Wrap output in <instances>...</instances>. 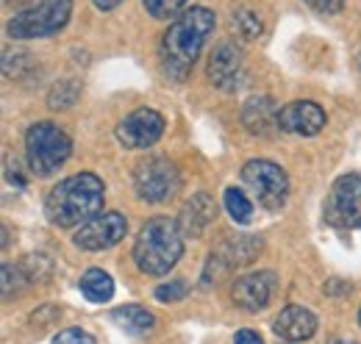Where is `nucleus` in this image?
<instances>
[{"instance_id":"nucleus-1","label":"nucleus","mask_w":361,"mask_h":344,"mask_svg":"<svg viewBox=\"0 0 361 344\" xmlns=\"http://www.w3.org/2000/svg\"><path fill=\"white\" fill-rule=\"evenodd\" d=\"M214 11L203 6L186 8L176 17V23H170V28L161 37V67L170 78L183 81L192 73L203 44L214 31Z\"/></svg>"},{"instance_id":"nucleus-2","label":"nucleus","mask_w":361,"mask_h":344,"mask_svg":"<svg viewBox=\"0 0 361 344\" xmlns=\"http://www.w3.org/2000/svg\"><path fill=\"white\" fill-rule=\"evenodd\" d=\"M103 180L94 172H78L64 178L47 192L45 214L59 228H75L81 222H90L92 216L103 209Z\"/></svg>"},{"instance_id":"nucleus-3","label":"nucleus","mask_w":361,"mask_h":344,"mask_svg":"<svg viewBox=\"0 0 361 344\" xmlns=\"http://www.w3.org/2000/svg\"><path fill=\"white\" fill-rule=\"evenodd\" d=\"M183 256V231L170 216H153L142 225L134 245V261L145 275H167Z\"/></svg>"},{"instance_id":"nucleus-4","label":"nucleus","mask_w":361,"mask_h":344,"mask_svg":"<svg viewBox=\"0 0 361 344\" xmlns=\"http://www.w3.org/2000/svg\"><path fill=\"white\" fill-rule=\"evenodd\" d=\"M70 150H73L70 136L53 123H37L25 133L28 167L37 175H53L70 159Z\"/></svg>"},{"instance_id":"nucleus-5","label":"nucleus","mask_w":361,"mask_h":344,"mask_svg":"<svg viewBox=\"0 0 361 344\" xmlns=\"http://www.w3.org/2000/svg\"><path fill=\"white\" fill-rule=\"evenodd\" d=\"M70 14H73V0H39L37 6L8 20V37L14 39L50 37L70 23Z\"/></svg>"},{"instance_id":"nucleus-6","label":"nucleus","mask_w":361,"mask_h":344,"mask_svg":"<svg viewBox=\"0 0 361 344\" xmlns=\"http://www.w3.org/2000/svg\"><path fill=\"white\" fill-rule=\"evenodd\" d=\"M136 195L145 203H164L176 197L180 189V172L178 167L164 159V156H147L136 164L134 170Z\"/></svg>"},{"instance_id":"nucleus-7","label":"nucleus","mask_w":361,"mask_h":344,"mask_svg":"<svg viewBox=\"0 0 361 344\" xmlns=\"http://www.w3.org/2000/svg\"><path fill=\"white\" fill-rule=\"evenodd\" d=\"M242 180L245 186L253 192V197L270 209V211H278L286 206V197H289V178L286 172L281 170L278 164L272 161H264V159H253L242 167Z\"/></svg>"},{"instance_id":"nucleus-8","label":"nucleus","mask_w":361,"mask_h":344,"mask_svg":"<svg viewBox=\"0 0 361 344\" xmlns=\"http://www.w3.org/2000/svg\"><path fill=\"white\" fill-rule=\"evenodd\" d=\"M322 219L331 228H361V175L348 172L336 178L325 197Z\"/></svg>"},{"instance_id":"nucleus-9","label":"nucleus","mask_w":361,"mask_h":344,"mask_svg":"<svg viewBox=\"0 0 361 344\" xmlns=\"http://www.w3.org/2000/svg\"><path fill=\"white\" fill-rule=\"evenodd\" d=\"M128 233V219L117 211H106V214L92 216L90 222H84L78 231H75V245L81 250H106V247H114L120 239H126Z\"/></svg>"},{"instance_id":"nucleus-10","label":"nucleus","mask_w":361,"mask_h":344,"mask_svg":"<svg viewBox=\"0 0 361 344\" xmlns=\"http://www.w3.org/2000/svg\"><path fill=\"white\" fill-rule=\"evenodd\" d=\"M161 133H164V117L156 109H136L117 125L120 145H126L131 150L156 145L161 139Z\"/></svg>"},{"instance_id":"nucleus-11","label":"nucleus","mask_w":361,"mask_h":344,"mask_svg":"<svg viewBox=\"0 0 361 344\" xmlns=\"http://www.w3.org/2000/svg\"><path fill=\"white\" fill-rule=\"evenodd\" d=\"M275 286H278V278L275 272L267 269H259V272H250V275H242L233 281L231 286V300L236 308L242 311H262L275 295Z\"/></svg>"},{"instance_id":"nucleus-12","label":"nucleus","mask_w":361,"mask_h":344,"mask_svg":"<svg viewBox=\"0 0 361 344\" xmlns=\"http://www.w3.org/2000/svg\"><path fill=\"white\" fill-rule=\"evenodd\" d=\"M209 78L223 92H233L245 81V56L236 44L223 42L214 47V53L209 56Z\"/></svg>"},{"instance_id":"nucleus-13","label":"nucleus","mask_w":361,"mask_h":344,"mask_svg":"<svg viewBox=\"0 0 361 344\" xmlns=\"http://www.w3.org/2000/svg\"><path fill=\"white\" fill-rule=\"evenodd\" d=\"M278 128L292 136H317L325 128V111L312 100H295L281 109Z\"/></svg>"},{"instance_id":"nucleus-14","label":"nucleus","mask_w":361,"mask_h":344,"mask_svg":"<svg viewBox=\"0 0 361 344\" xmlns=\"http://www.w3.org/2000/svg\"><path fill=\"white\" fill-rule=\"evenodd\" d=\"M272 331L283 342H306L317 333V317L303 305H286L275 317Z\"/></svg>"},{"instance_id":"nucleus-15","label":"nucleus","mask_w":361,"mask_h":344,"mask_svg":"<svg viewBox=\"0 0 361 344\" xmlns=\"http://www.w3.org/2000/svg\"><path fill=\"white\" fill-rule=\"evenodd\" d=\"M278 114H281V109L267 94H253L242 106V123L256 136H270L272 130H281L278 128Z\"/></svg>"},{"instance_id":"nucleus-16","label":"nucleus","mask_w":361,"mask_h":344,"mask_svg":"<svg viewBox=\"0 0 361 344\" xmlns=\"http://www.w3.org/2000/svg\"><path fill=\"white\" fill-rule=\"evenodd\" d=\"M214 219H217V203H214L206 192H200V195H195V197L180 209L178 225L186 236H200Z\"/></svg>"},{"instance_id":"nucleus-17","label":"nucleus","mask_w":361,"mask_h":344,"mask_svg":"<svg viewBox=\"0 0 361 344\" xmlns=\"http://www.w3.org/2000/svg\"><path fill=\"white\" fill-rule=\"evenodd\" d=\"M111 319H114V325H120L126 333H147L150 328H153V314L150 311H145L142 305H120L117 311H111Z\"/></svg>"},{"instance_id":"nucleus-18","label":"nucleus","mask_w":361,"mask_h":344,"mask_svg":"<svg viewBox=\"0 0 361 344\" xmlns=\"http://www.w3.org/2000/svg\"><path fill=\"white\" fill-rule=\"evenodd\" d=\"M81 295L90 302H109L114 295V281L103 269H87L81 275Z\"/></svg>"},{"instance_id":"nucleus-19","label":"nucleus","mask_w":361,"mask_h":344,"mask_svg":"<svg viewBox=\"0 0 361 344\" xmlns=\"http://www.w3.org/2000/svg\"><path fill=\"white\" fill-rule=\"evenodd\" d=\"M78 97H81V84L73 81V78H67V81H59V84L50 89V94H47V106L61 111V109L75 106Z\"/></svg>"},{"instance_id":"nucleus-20","label":"nucleus","mask_w":361,"mask_h":344,"mask_svg":"<svg viewBox=\"0 0 361 344\" xmlns=\"http://www.w3.org/2000/svg\"><path fill=\"white\" fill-rule=\"evenodd\" d=\"M223 197H226V209H228V214H231L233 222H239V225L250 222V216H253V203L245 197V192H242V189L228 186Z\"/></svg>"},{"instance_id":"nucleus-21","label":"nucleus","mask_w":361,"mask_h":344,"mask_svg":"<svg viewBox=\"0 0 361 344\" xmlns=\"http://www.w3.org/2000/svg\"><path fill=\"white\" fill-rule=\"evenodd\" d=\"M20 269H23V275L34 283H42V281H47L50 275H53V261L47 256H25L23 258V264H20Z\"/></svg>"},{"instance_id":"nucleus-22","label":"nucleus","mask_w":361,"mask_h":344,"mask_svg":"<svg viewBox=\"0 0 361 344\" xmlns=\"http://www.w3.org/2000/svg\"><path fill=\"white\" fill-rule=\"evenodd\" d=\"M233 20H236V28L245 39H259L262 37V20L250 11V8H236L233 11Z\"/></svg>"},{"instance_id":"nucleus-23","label":"nucleus","mask_w":361,"mask_h":344,"mask_svg":"<svg viewBox=\"0 0 361 344\" xmlns=\"http://www.w3.org/2000/svg\"><path fill=\"white\" fill-rule=\"evenodd\" d=\"M142 3H145V8L156 20H170V17H176L180 8L186 6V0H142Z\"/></svg>"},{"instance_id":"nucleus-24","label":"nucleus","mask_w":361,"mask_h":344,"mask_svg":"<svg viewBox=\"0 0 361 344\" xmlns=\"http://www.w3.org/2000/svg\"><path fill=\"white\" fill-rule=\"evenodd\" d=\"M25 281H28V278L23 275V269H20V266L3 264V297H6V300L11 297V292L23 289V283H25Z\"/></svg>"},{"instance_id":"nucleus-25","label":"nucleus","mask_w":361,"mask_h":344,"mask_svg":"<svg viewBox=\"0 0 361 344\" xmlns=\"http://www.w3.org/2000/svg\"><path fill=\"white\" fill-rule=\"evenodd\" d=\"M186 295H189V289H186V283H183V281H170V283L156 286V300H159V302L183 300Z\"/></svg>"},{"instance_id":"nucleus-26","label":"nucleus","mask_w":361,"mask_h":344,"mask_svg":"<svg viewBox=\"0 0 361 344\" xmlns=\"http://www.w3.org/2000/svg\"><path fill=\"white\" fill-rule=\"evenodd\" d=\"M53 344H97V342H94V336H92V333L81 331V328H67V331L56 333Z\"/></svg>"},{"instance_id":"nucleus-27","label":"nucleus","mask_w":361,"mask_h":344,"mask_svg":"<svg viewBox=\"0 0 361 344\" xmlns=\"http://www.w3.org/2000/svg\"><path fill=\"white\" fill-rule=\"evenodd\" d=\"M314 11L319 14H336V11H342V6H345V0H306Z\"/></svg>"},{"instance_id":"nucleus-28","label":"nucleus","mask_w":361,"mask_h":344,"mask_svg":"<svg viewBox=\"0 0 361 344\" xmlns=\"http://www.w3.org/2000/svg\"><path fill=\"white\" fill-rule=\"evenodd\" d=\"M233 344H264V342H262V336H259L256 331L245 328V331H239V333H236V339H233Z\"/></svg>"},{"instance_id":"nucleus-29","label":"nucleus","mask_w":361,"mask_h":344,"mask_svg":"<svg viewBox=\"0 0 361 344\" xmlns=\"http://www.w3.org/2000/svg\"><path fill=\"white\" fill-rule=\"evenodd\" d=\"M123 0H94V6L100 8V11H111V8H117Z\"/></svg>"},{"instance_id":"nucleus-30","label":"nucleus","mask_w":361,"mask_h":344,"mask_svg":"<svg viewBox=\"0 0 361 344\" xmlns=\"http://www.w3.org/2000/svg\"><path fill=\"white\" fill-rule=\"evenodd\" d=\"M247 242H250V239H239V245H236V242H233V245H236V250H239V247H245V245H247ZM233 261H236V264H239V261H242V256H236V253H233V256L228 258V264H233ZM245 261H250V258L245 256Z\"/></svg>"},{"instance_id":"nucleus-31","label":"nucleus","mask_w":361,"mask_h":344,"mask_svg":"<svg viewBox=\"0 0 361 344\" xmlns=\"http://www.w3.org/2000/svg\"><path fill=\"white\" fill-rule=\"evenodd\" d=\"M8 6H23V11L25 8H31V3H37V0H6Z\"/></svg>"},{"instance_id":"nucleus-32","label":"nucleus","mask_w":361,"mask_h":344,"mask_svg":"<svg viewBox=\"0 0 361 344\" xmlns=\"http://www.w3.org/2000/svg\"><path fill=\"white\" fill-rule=\"evenodd\" d=\"M331 344H356V342H342V339H339V342H331Z\"/></svg>"},{"instance_id":"nucleus-33","label":"nucleus","mask_w":361,"mask_h":344,"mask_svg":"<svg viewBox=\"0 0 361 344\" xmlns=\"http://www.w3.org/2000/svg\"><path fill=\"white\" fill-rule=\"evenodd\" d=\"M359 70H361V53H359Z\"/></svg>"},{"instance_id":"nucleus-34","label":"nucleus","mask_w":361,"mask_h":344,"mask_svg":"<svg viewBox=\"0 0 361 344\" xmlns=\"http://www.w3.org/2000/svg\"><path fill=\"white\" fill-rule=\"evenodd\" d=\"M359 319H361V311H359Z\"/></svg>"},{"instance_id":"nucleus-35","label":"nucleus","mask_w":361,"mask_h":344,"mask_svg":"<svg viewBox=\"0 0 361 344\" xmlns=\"http://www.w3.org/2000/svg\"><path fill=\"white\" fill-rule=\"evenodd\" d=\"M289 344H292V342H289Z\"/></svg>"}]
</instances>
